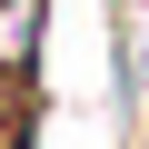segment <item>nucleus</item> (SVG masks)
<instances>
[{
    "label": "nucleus",
    "mask_w": 149,
    "mask_h": 149,
    "mask_svg": "<svg viewBox=\"0 0 149 149\" xmlns=\"http://www.w3.org/2000/svg\"><path fill=\"white\" fill-rule=\"evenodd\" d=\"M0 149H30V119L20 109H0Z\"/></svg>",
    "instance_id": "f257e3e1"
}]
</instances>
